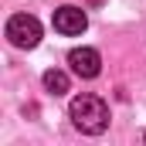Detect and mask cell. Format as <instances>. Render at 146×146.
I'll return each instance as SVG.
<instances>
[{
    "mask_svg": "<svg viewBox=\"0 0 146 146\" xmlns=\"http://www.w3.org/2000/svg\"><path fill=\"white\" fill-rule=\"evenodd\" d=\"M44 92H51V95H65V92H68V75L58 72V68L44 72Z\"/></svg>",
    "mask_w": 146,
    "mask_h": 146,
    "instance_id": "cell-5",
    "label": "cell"
},
{
    "mask_svg": "<svg viewBox=\"0 0 146 146\" xmlns=\"http://www.w3.org/2000/svg\"><path fill=\"white\" fill-rule=\"evenodd\" d=\"M7 41L14 48H37L41 41V21L31 14H14L7 21Z\"/></svg>",
    "mask_w": 146,
    "mask_h": 146,
    "instance_id": "cell-2",
    "label": "cell"
},
{
    "mask_svg": "<svg viewBox=\"0 0 146 146\" xmlns=\"http://www.w3.org/2000/svg\"><path fill=\"white\" fill-rule=\"evenodd\" d=\"M68 65H72V72L78 78H95V75L102 72V58H99L95 48H75L72 54H68Z\"/></svg>",
    "mask_w": 146,
    "mask_h": 146,
    "instance_id": "cell-4",
    "label": "cell"
},
{
    "mask_svg": "<svg viewBox=\"0 0 146 146\" xmlns=\"http://www.w3.org/2000/svg\"><path fill=\"white\" fill-rule=\"evenodd\" d=\"M88 3H92V7H99V3H102V0H88Z\"/></svg>",
    "mask_w": 146,
    "mask_h": 146,
    "instance_id": "cell-6",
    "label": "cell"
},
{
    "mask_svg": "<svg viewBox=\"0 0 146 146\" xmlns=\"http://www.w3.org/2000/svg\"><path fill=\"white\" fill-rule=\"evenodd\" d=\"M68 115H72L75 129L88 133V136H99L106 126H109V106L99 99V95H78L68 106Z\"/></svg>",
    "mask_w": 146,
    "mask_h": 146,
    "instance_id": "cell-1",
    "label": "cell"
},
{
    "mask_svg": "<svg viewBox=\"0 0 146 146\" xmlns=\"http://www.w3.org/2000/svg\"><path fill=\"white\" fill-rule=\"evenodd\" d=\"M51 24H54V31L58 34H82L85 27H88V17H85V10L82 7H72V3H65V7H58L54 10V17H51Z\"/></svg>",
    "mask_w": 146,
    "mask_h": 146,
    "instance_id": "cell-3",
    "label": "cell"
}]
</instances>
